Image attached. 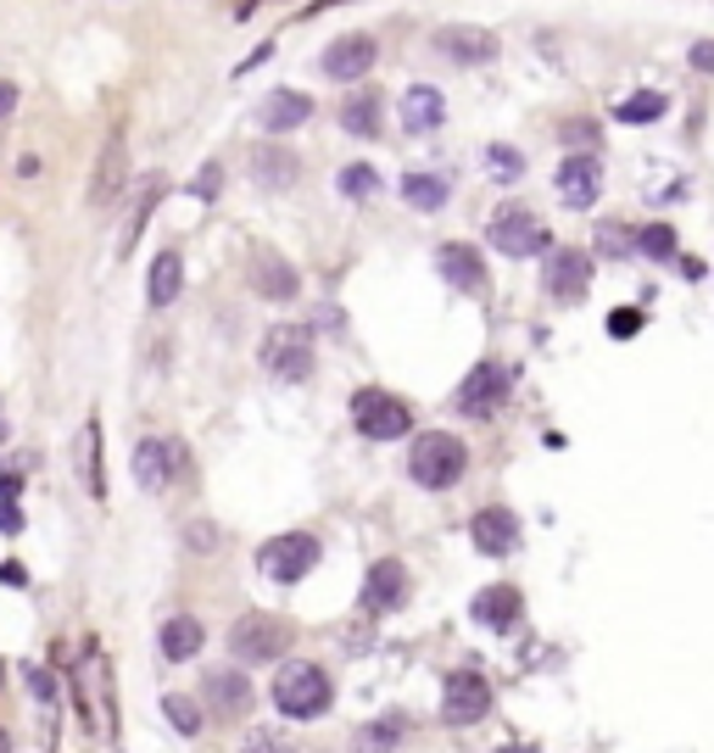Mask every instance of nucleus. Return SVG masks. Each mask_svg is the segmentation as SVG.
<instances>
[{
  "mask_svg": "<svg viewBox=\"0 0 714 753\" xmlns=\"http://www.w3.org/2000/svg\"><path fill=\"white\" fill-rule=\"evenodd\" d=\"M442 123H447V101H442L436 85L403 90V129H408V135H436Z\"/></svg>",
  "mask_w": 714,
  "mask_h": 753,
  "instance_id": "19",
  "label": "nucleus"
},
{
  "mask_svg": "<svg viewBox=\"0 0 714 753\" xmlns=\"http://www.w3.org/2000/svg\"><path fill=\"white\" fill-rule=\"evenodd\" d=\"M262 368L268 374H279V380H307L313 374V329H301V324H274L268 335H262Z\"/></svg>",
  "mask_w": 714,
  "mask_h": 753,
  "instance_id": "6",
  "label": "nucleus"
},
{
  "mask_svg": "<svg viewBox=\"0 0 714 753\" xmlns=\"http://www.w3.org/2000/svg\"><path fill=\"white\" fill-rule=\"evenodd\" d=\"M636 251L647 257V262H675V229L658 218V224H647V229H636Z\"/></svg>",
  "mask_w": 714,
  "mask_h": 753,
  "instance_id": "33",
  "label": "nucleus"
},
{
  "mask_svg": "<svg viewBox=\"0 0 714 753\" xmlns=\"http://www.w3.org/2000/svg\"><path fill=\"white\" fill-rule=\"evenodd\" d=\"M18 492H23L18 475H0V503H18Z\"/></svg>",
  "mask_w": 714,
  "mask_h": 753,
  "instance_id": "48",
  "label": "nucleus"
},
{
  "mask_svg": "<svg viewBox=\"0 0 714 753\" xmlns=\"http://www.w3.org/2000/svg\"><path fill=\"white\" fill-rule=\"evenodd\" d=\"M408 736V720L403 714H380V720H369V725H357V753H397V742Z\"/></svg>",
  "mask_w": 714,
  "mask_h": 753,
  "instance_id": "29",
  "label": "nucleus"
},
{
  "mask_svg": "<svg viewBox=\"0 0 714 753\" xmlns=\"http://www.w3.org/2000/svg\"><path fill=\"white\" fill-rule=\"evenodd\" d=\"M675 262H681V279H692V285H697V279H703V274H708V268H703V262H697V257H675Z\"/></svg>",
  "mask_w": 714,
  "mask_h": 753,
  "instance_id": "47",
  "label": "nucleus"
},
{
  "mask_svg": "<svg viewBox=\"0 0 714 753\" xmlns=\"http://www.w3.org/2000/svg\"><path fill=\"white\" fill-rule=\"evenodd\" d=\"M0 581H7V586H29V569L23 564H0Z\"/></svg>",
  "mask_w": 714,
  "mask_h": 753,
  "instance_id": "46",
  "label": "nucleus"
},
{
  "mask_svg": "<svg viewBox=\"0 0 714 753\" xmlns=\"http://www.w3.org/2000/svg\"><path fill=\"white\" fill-rule=\"evenodd\" d=\"M486 168H492V179H497V185L525 179V157H519L514 146H486Z\"/></svg>",
  "mask_w": 714,
  "mask_h": 753,
  "instance_id": "37",
  "label": "nucleus"
},
{
  "mask_svg": "<svg viewBox=\"0 0 714 753\" xmlns=\"http://www.w3.org/2000/svg\"><path fill=\"white\" fill-rule=\"evenodd\" d=\"M0 681H7V664H0Z\"/></svg>",
  "mask_w": 714,
  "mask_h": 753,
  "instance_id": "51",
  "label": "nucleus"
},
{
  "mask_svg": "<svg viewBox=\"0 0 714 753\" xmlns=\"http://www.w3.org/2000/svg\"><path fill=\"white\" fill-rule=\"evenodd\" d=\"M335 185H340V196H346V201H369V196L380 190V174H375L369 162H346Z\"/></svg>",
  "mask_w": 714,
  "mask_h": 753,
  "instance_id": "34",
  "label": "nucleus"
},
{
  "mask_svg": "<svg viewBox=\"0 0 714 753\" xmlns=\"http://www.w3.org/2000/svg\"><path fill=\"white\" fill-rule=\"evenodd\" d=\"M185 542H190V547H196V553H212V547H218V531H212V525H207V519H196V525H190V531H185Z\"/></svg>",
  "mask_w": 714,
  "mask_h": 753,
  "instance_id": "42",
  "label": "nucleus"
},
{
  "mask_svg": "<svg viewBox=\"0 0 714 753\" xmlns=\"http://www.w3.org/2000/svg\"><path fill=\"white\" fill-rule=\"evenodd\" d=\"M469 536H475V547H480L486 558H508V553L519 547V514H508V508H480V514L469 519Z\"/></svg>",
  "mask_w": 714,
  "mask_h": 753,
  "instance_id": "17",
  "label": "nucleus"
},
{
  "mask_svg": "<svg viewBox=\"0 0 714 753\" xmlns=\"http://www.w3.org/2000/svg\"><path fill=\"white\" fill-rule=\"evenodd\" d=\"M447 196H453V179H447V174H436V168H414V174H403V201H408V207H419V212H442V207H447Z\"/></svg>",
  "mask_w": 714,
  "mask_h": 753,
  "instance_id": "26",
  "label": "nucleus"
},
{
  "mask_svg": "<svg viewBox=\"0 0 714 753\" xmlns=\"http://www.w3.org/2000/svg\"><path fill=\"white\" fill-rule=\"evenodd\" d=\"M246 753H296V747H290L279 731H251V736H246Z\"/></svg>",
  "mask_w": 714,
  "mask_h": 753,
  "instance_id": "40",
  "label": "nucleus"
},
{
  "mask_svg": "<svg viewBox=\"0 0 714 753\" xmlns=\"http://www.w3.org/2000/svg\"><path fill=\"white\" fill-rule=\"evenodd\" d=\"M251 285H257L268 301H290V296H296V268H290L285 257L262 251V257L251 262Z\"/></svg>",
  "mask_w": 714,
  "mask_h": 753,
  "instance_id": "28",
  "label": "nucleus"
},
{
  "mask_svg": "<svg viewBox=\"0 0 714 753\" xmlns=\"http://www.w3.org/2000/svg\"><path fill=\"white\" fill-rule=\"evenodd\" d=\"M329 703H335V686L318 664H285L274 675V709L285 720H318L329 714Z\"/></svg>",
  "mask_w": 714,
  "mask_h": 753,
  "instance_id": "2",
  "label": "nucleus"
},
{
  "mask_svg": "<svg viewBox=\"0 0 714 753\" xmlns=\"http://www.w3.org/2000/svg\"><path fill=\"white\" fill-rule=\"evenodd\" d=\"M542 285H547V296L553 301H581L586 290H592V257L586 251H575V246H558V251H547V262H542Z\"/></svg>",
  "mask_w": 714,
  "mask_h": 753,
  "instance_id": "10",
  "label": "nucleus"
},
{
  "mask_svg": "<svg viewBox=\"0 0 714 753\" xmlns=\"http://www.w3.org/2000/svg\"><path fill=\"white\" fill-rule=\"evenodd\" d=\"M201 642H207V631H201V620H196V614H173V620H162L157 647H162V658H168V664L196 658V653H201Z\"/></svg>",
  "mask_w": 714,
  "mask_h": 753,
  "instance_id": "25",
  "label": "nucleus"
},
{
  "mask_svg": "<svg viewBox=\"0 0 714 753\" xmlns=\"http://www.w3.org/2000/svg\"><path fill=\"white\" fill-rule=\"evenodd\" d=\"M436 51L447 62L486 68V62H497V34L492 29H475V23H447V29H436Z\"/></svg>",
  "mask_w": 714,
  "mask_h": 753,
  "instance_id": "12",
  "label": "nucleus"
},
{
  "mask_svg": "<svg viewBox=\"0 0 714 753\" xmlns=\"http://www.w3.org/2000/svg\"><path fill=\"white\" fill-rule=\"evenodd\" d=\"M179 290H185V257H179V251H162V257L151 262L146 301H151V307H173V301H179Z\"/></svg>",
  "mask_w": 714,
  "mask_h": 753,
  "instance_id": "27",
  "label": "nucleus"
},
{
  "mask_svg": "<svg viewBox=\"0 0 714 753\" xmlns=\"http://www.w3.org/2000/svg\"><path fill=\"white\" fill-rule=\"evenodd\" d=\"M313 118V101L301 96V90H274L268 101H262V112H257V123L268 129V135H285V129H301Z\"/></svg>",
  "mask_w": 714,
  "mask_h": 753,
  "instance_id": "24",
  "label": "nucleus"
},
{
  "mask_svg": "<svg viewBox=\"0 0 714 753\" xmlns=\"http://www.w3.org/2000/svg\"><path fill=\"white\" fill-rule=\"evenodd\" d=\"M79 480H85L90 497H107V475H101V425H96V419L79 430Z\"/></svg>",
  "mask_w": 714,
  "mask_h": 753,
  "instance_id": "30",
  "label": "nucleus"
},
{
  "mask_svg": "<svg viewBox=\"0 0 714 753\" xmlns=\"http://www.w3.org/2000/svg\"><path fill=\"white\" fill-rule=\"evenodd\" d=\"M173 469H179V447H173L168 436L135 442V480H140V492L162 497V492L173 486Z\"/></svg>",
  "mask_w": 714,
  "mask_h": 753,
  "instance_id": "15",
  "label": "nucleus"
},
{
  "mask_svg": "<svg viewBox=\"0 0 714 753\" xmlns=\"http://www.w3.org/2000/svg\"><path fill=\"white\" fill-rule=\"evenodd\" d=\"M525 614V597L514 586H486L475 603H469V620L486 625V631H514V620Z\"/></svg>",
  "mask_w": 714,
  "mask_h": 753,
  "instance_id": "21",
  "label": "nucleus"
},
{
  "mask_svg": "<svg viewBox=\"0 0 714 753\" xmlns=\"http://www.w3.org/2000/svg\"><path fill=\"white\" fill-rule=\"evenodd\" d=\"M29 686H34V697H40L46 709H57V675H51V670L34 664V670H29Z\"/></svg>",
  "mask_w": 714,
  "mask_h": 753,
  "instance_id": "41",
  "label": "nucleus"
},
{
  "mask_svg": "<svg viewBox=\"0 0 714 753\" xmlns=\"http://www.w3.org/2000/svg\"><path fill=\"white\" fill-rule=\"evenodd\" d=\"M558 140L569 146V157H597V146H603V129H597L592 118H569V123L558 129Z\"/></svg>",
  "mask_w": 714,
  "mask_h": 753,
  "instance_id": "35",
  "label": "nucleus"
},
{
  "mask_svg": "<svg viewBox=\"0 0 714 753\" xmlns=\"http://www.w3.org/2000/svg\"><path fill=\"white\" fill-rule=\"evenodd\" d=\"M636 251V235L625 229V224H597V257H608V262H625Z\"/></svg>",
  "mask_w": 714,
  "mask_h": 753,
  "instance_id": "36",
  "label": "nucleus"
},
{
  "mask_svg": "<svg viewBox=\"0 0 714 753\" xmlns=\"http://www.w3.org/2000/svg\"><path fill=\"white\" fill-rule=\"evenodd\" d=\"M492 246L503 257H542V251H553V235H547V224L530 207H503L492 218Z\"/></svg>",
  "mask_w": 714,
  "mask_h": 753,
  "instance_id": "7",
  "label": "nucleus"
},
{
  "mask_svg": "<svg viewBox=\"0 0 714 753\" xmlns=\"http://www.w3.org/2000/svg\"><path fill=\"white\" fill-rule=\"evenodd\" d=\"M340 129L357 135V140H380V96L369 85H357L346 101H340Z\"/></svg>",
  "mask_w": 714,
  "mask_h": 753,
  "instance_id": "23",
  "label": "nucleus"
},
{
  "mask_svg": "<svg viewBox=\"0 0 714 753\" xmlns=\"http://www.w3.org/2000/svg\"><path fill=\"white\" fill-rule=\"evenodd\" d=\"M436 268H442V279H447L453 290H480V285H486V262H480V251L464 246V240H447V246L436 251Z\"/></svg>",
  "mask_w": 714,
  "mask_h": 753,
  "instance_id": "20",
  "label": "nucleus"
},
{
  "mask_svg": "<svg viewBox=\"0 0 714 753\" xmlns=\"http://www.w3.org/2000/svg\"><path fill=\"white\" fill-rule=\"evenodd\" d=\"M380 62V46L369 40V34H346V40H335L329 51H324V79H335V85H364L369 79V68Z\"/></svg>",
  "mask_w": 714,
  "mask_h": 753,
  "instance_id": "11",
  "label": "nucleus"
},
{
  "mask_svg": "<svg viewBox=\"0 0 714 753\" xmlns=\"http://www.w3.org/2000/svg\"><path fill=\"white\" fill-rule=\"evenodd\" d=\"M686 62H692V73H714V40H692Z\"/></svg>",
  "mask_w": 714,
  "mask_h": 753,
  "instance_id": "43",
  "label": "nucleus"
},
{
  "mask_svg": "<svg viewBox=\"0 0 714 753\" xmlns=\"http://www.w3.org/2000/svg\"><path fill=\"white\" fill-rule=\"evenodd\" d=\"M464 469H469V447H464L458 436H447V430H425V436L414 442V453H408V475H414V486H425V492L458 486Z\"/></svg>",
  "mask_w": 714,
  "mask_h": 753,
  "instance_id": "1",
  "label": "nucleus"
},
{
  "mask_svg": "<svg viewBox=\"0 0 714 753\" xmlns=\"http://www.w3.org/2000/svg\"><path fill=\"white\" fill-rule=\"evenodd\" d=\"M18 107V85H0V118H7Z\"/></svg>",
  "mask_w": 714,
  "mask_h": 753,
  "instance_id": "49",
  "label": "nucleus"
},
{
  "mask_svg": "<svg viewBox=\"0 0 714 753\" xmlns=\"http://www.w3.org/2000/svg\"><path fill=\"white\" fill-rule=\"evenodd\" d=\"M351 425H357V436H364V442H403L414 430V408L403 397L369 386V392L351 397Z\"/></svg>",
  "mask_w": 714,
  "mask_h": 753,
  "instance_id": "4",
  "label": "nucleus"
},
{
  "mask_svg": "<svg viewBox=\"0 0 714 753\" xmlns=\"http://www.w3.org/2000/svg\"><path fill=\"white\" fill-rule=\"evenodd\" d=\"M0 536H23V514H18V503H0Z\"/></svg>",
  "mask_w": 714,
  "mask_h": 753,
  "instance_id": "45",
  "label": "nucleus"
},
{
  "mask_svg": "<svg viewBox=\"0 0 714 753\" xmlns=\"http://www.w3.org/2000/svg\"><path fill=\"white\" fill-rule=\"evenodd\" d=\"M313 564H318V536H307V531H285L257 547V569L279 586H296L301 575H313Z\"/></svg>",
  "mask_w": 714,
  "mask_h": 753,
  "instance_id": "5",
  "label": "nucleus"
},
{
  "mask_svg": "<svg viewBox=\"0 0 714 753\" xmlns=\"http://www.w3.org/2000/svg\"><path fill=\"white\" fill-rule=\"evenodd\" d=\"M123 185H129V140H123V129H112L96 157V174H90V207H112Z\"/></svg>",
  "mask_w": 714,
  "mask_h": 753,
  "instance_id": "13",
  "label": "nucleus"
},
{
  "mask_svg": "<svg viewBox=\"0 0 714 753\" xmlns=\"http://www.w3.org/2000/svg\"><path fill=\"white\" fill-rule=\"evenodd\" d=\"M296 174H301V157L296 151H285V146H257L251 151V179L262 190H290Z\"/></svg>",
  "mask_w": 714,
  "mask_h": 753,
  "instance_id": "22",
  "label": "nucleus"
},
{
  "mask_svg": "<svg viewBox=\"0 0 714 753\" xmlns=\"http://www.w3.org/2000/svg\"><path fill=\"white\" fill-rule=\"evenodd\" d=\"M508 392H514V374H508L503 363H475V368L464 374V386H458V414L492 419V414L508 403Z\"/></svg>",
  "mask_w": 714,
  "mask_h": 753,
  "instance_id": "8",
  "label": "nucleus"
},
{
  "mask_svg": "<svg viewBox=\"0 0 714 753\" xmlns=\"http://www.w3.org/2000/svg\"><path fill=\"white\" fill-rule=\"evenodd\" d=\"M553 185H558V201H564V207L586 212V207L603 196V157H564Z\"/></svg>",
  "mask_w": 714,
  "mask_h": 753,
  "instance_id": "14",
  "label": "nucleus"
},
{
  "mask_svg": "<svg viewBox=\"0 0 714 753\" xmlns=\"http://www.w3.org/2000/svg\"><path fill=\"white\" fill-rule=\"evenodd\" d=\"M168 196V185L162 179H146V190H140V201H135V212H129V224H123V240H118V251H129L140 235H146V218L157 212V201Z\"/></svg>",
  "mask_w": 714,
  "mask_h": 753,
  "instance_id": "31",
  "label": "nucleus"
},
{
  "mask_svg": "<svg viewBox=\"0 0 714 753\" xmlns=\"http://www.w3.org/2000/svg\"><path fill=\"white\" fill-rule=\"evenodd\" d=\"M290 642H296V631H290V620H279V614H246V620H235V631H229L235 664H274V658L290 653Z\"/></svg>",
  "mask_w": 714,
  "mask_h": 753,
  "instance_id": "3",
  "label": "nucleus"
},
{
  "mask_svg": "<svg viewBox=\"0 0 714 753\" xmlns=\"http://www.w3.org/2000/svg\"><path fill=\"white\" fill-rule=\"evenodd\" d=\"M642 324H647V313H642V307H619V313H608V335H614V340H631Z\"/></svg>",
  "mask_w": 714,
  "mask_h": 753,
  "instance_id": "39",
  "label": "nucleus"
},
{
  "mask_svg": "<svg viewBox=\"0 0 714 753\" xmlns=\"http://www.w3.org/2000/svg\"><path fill=\"white\" fill-rule=\"evenodd\" d=\"M201 697H207V709H212V714L240 720V714L251 709V681H246V670H240V664H229V670H207Z\"/></svg>",
  "mask_w": 714,
  "mask_h": 753,
  "instance_id": "16",
  "label": "nucleus"
},
{
  "mask_svg": "<svg viewBox=\"0 0 714 753\" xmlns=\"http://www.w3.org/2000/svg\"><path fill=\"white\" fill-rule=\"evenodd\" d=\"M492 714V681L480 670H453L442 686V720L447 725H475Z\"/></svg>",
  "mask_w": 714,
  "mask_h": 753,
  "instance_id": "9",
  "label": "nucleus"
},
{
  "mask_svg": "<svg viewBox=\"0 0 714 753\" xmlns=\"http://www.w3.org/2000/svg\"><path fill=\"white\" fill-rule=\"evenodd\" d=\"M0 753H12V736L7 731H0Z\"/></svg>",
  "mask_w": 714,
  "mask_h": 753,
  "instance_id": "50",
  "label": "nucleus"
},
{
  "mask_svg": "<svg viewBox=\"0 0 714 753\" xmlns=\"http://www.w3.org/2000/svg\"><path fill=\"white\" fill-rule=\"evenodd\" d=\"M162 714H168V725H173L179 736H196V731H201V709H196L190 697H179V692L162 697Z\"/></svg>",
  "mask_w": 714,
  "mask_h": 753,
  "instance_id": "38",
  "label": "nucleus"
},
{
  "mask_svg": "<svg viewBox=\"0 0 714 753\" xmlns=\"http://www.w3.org/2000/svg\"><path fill=\"white\" fill-rule=\"evenodd\" d=\"M364 603H369L375 614L403 608V603H408V569H403L397 558H380V564L369 569V581H364Z\"/></svg>",
  "mask_w": 714,
  "mask_h": 753,
  "instance_id": "18",
  "label": "nucleus"
},
{
  "mask_svg": "<svg viewBox=\"0 0 714 753\" xmlns=\"http://www.w3.org/2000/svg\"><path fill=\"white\" fill-rule=\"evenodd\" d=\"M664 112H670V101H664L658 90H636V96H625V101L614 107L619 123H658Z\"/></svg>",
  "mask_w": 714,
  "mask_h": 753,
  "instance_id": "32",
  "label": "nucleus"
},
{
  "mask_svg": "<svg viewBox=\"0 0 714 753\" xmlns=\"http://www.w3.org/2000/svg\"><path fill=\"white\" fill-rule=\"evenodd\" d=\"M218 179H224V168H218V162H207V168H201V179H196L190 190H196L201 201H212V196H218Z\"/></svg>",
  "mask_w": 714,
  "mask_h": 753,
  "instance_id": "44",
  "label": "nucleus"
}]
</instances>
